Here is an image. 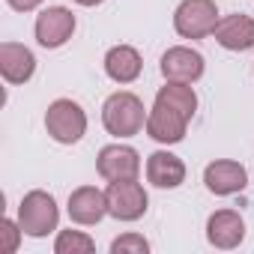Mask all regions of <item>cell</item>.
Segmentation results:
<instances>
[{"instance_id":"9a60e30c","label":"cell","mask_w":254,"mask_h":254,"mask_svg":"<svg viewBox=\"0 0 254 254\" xmlns=\"http://www.w3.org/2000/svg\"><path fill=\"white\" fill-rule=\"evenodd\" d=\"M36 72V54L21 45V42H3L0 45V75H3L6 84L18 87L27 84Z\"/></svg>"},{"instance_id":"ac0fdd59","label":"cell","mask_w":254,"mask_h":254,"mask_svg":"<svg viewBox=\"0 0 254 254\" xmlns=\"http://www.w3.org/2000/svg\"><path fill=\"white\" fill-rule=\"evenodd\" d=\"M96 251V239L84 230H57L54 236V254H90Z\"/></svg>"},{"instance_id":"9c48e42d","label":"cell","mask_w":254,"mask_h":254,"mask_svg":"<svg viewBox=\"0 0 254 254\" xmlns=\"http://www.w3.org/2000/svg\"><path fill=\"white\" fill-rule=\"evenodd\" d=\"M162 78L165 81H183V84H197L206 72V60L200 51L189 48V45H174L162 54L159 60Z\"/></svg>"},{"instance_id":"277c9868","label":"cell","mask_w":254,"mask_h":254,"mask_svg":"<svg viewBox=\"0 0 254 254\" xmlns=\"http://www.w3.org/2000/svg\"><path fill=\"white\" fill-rule=\"evenodd\" d=\"M105 194H108V215L117 218V221H126V224L144 218L147 209H150V194L138 180L108 183Z\"/></svg>"},{"instance_id":"ffe728a7","label":"cell","mask_w":254,"mask_h":254,"mask_svg":"<svg viewBox=\"0 0 254 254\" xmlns=\"http://www.w3.org/2000/svg\"><path fill=\"white\" fill-rule=\"evenodd\" d=\"M147 251H150V242L135 230L123 233L111 242V254H147Z\"/></svg>"},{"instance_id":"e0dca14e","label":"cell","mask_w":254,"mask_h":254,"mask_svg":"<svg viewBox=\"0 0 254 254\" xmlns=\"http://www.w3.org/2000/svg\"><path fill=\"white\" fill-rule=\"evenodd\" d=\"M156 102L177 108L189 120H194V114H197V93L191 84H183V81H165V87H159V93H156Z\"/></svg>"},{"instance_id":"8fae6325","label":"cell","mask_w":254,"mask_h":254,"mask_svg":"<svg viewBox=\"0 0 254 254\" xmlns=\"http://www.w3.org/2000/svg\"><path fill=\"white\" fill-rule=\"evenodd\" d=\"M66 212H69L72 224H81V227L99 224V221L108 215V194H105V189L78 186V189L69 194V200H66Z\"/></svg>"},{"instance_id":"30bf717a","label":"cell","mask_w":254,"mask_h":254,"mask_svg":"<svg viewBox=\"0 0 254 254\" xmlns=\"http://www.w3.org/2000/svg\"><path fill=\"white\" fill-rule=\"evenodd\" d=\"M203 186L215 197H230V194L245 191L248 171L239 162H233V159H215V162H209L203 168Z\"/></svg>"},{"instance_id":"4fadbf2b","label":"cell","mask_w":254,"mask_h":254,"mask_svg":"<svg viewBox=\"0 0 254 254\" xmlns=\"http://www.w3.org/2000/svg\"><path fill=\"white\" fill-rule=\"evenodd\" d=\"M215 42L224 48V51H251L254 48V18L251 15H242V12H233V15H221L215 30H212Z\"/></svg>"},{"instance_id":"ba28073f","label":"cell","mask_w":254,"mask_h":254,"mask_svg":"<svg viewBox=\"0 0 254 254\" xmlns=\"http://www.w3.org/2000/svg\"><path fill=\"white\" fill-rule=\"evenodd\" d=\"M189 117L180 114L177 108L165 105V102H153L150 114H147V126H144V132L156 141V144H165V147H174L186 138L189 132Z\"/></svg>"},{"instance_id":"8992f818","label":"cell","mask_w":254,"mask_h":254,"mask_svg":"<svg viewBox=\"0 0 254 254\" xmlns=\"http://www.w3.org/2000/svg\"><path fill=\"white\" fill-rule=\"evenodd\" d=\"M75 12L66 9V6H45L39 9L36 15V24H33V36L42 48L54 51V48H63L72 36H75Z\"/></svg>"},{"instance_id":"52a82bcc","label":"cell","mask_w":254,"mask_h":254,"mask_svg":"<svg viewBox=\"0 0 254 254\" xmlns=\"http://www.w3.org/2000/svg\"><path fill=\"white\" fill-rule=\"evenodd\" d=\"M96 171L105 183L117 180H138L141 174V153L129 144H108L96 156Z\"/></svg>"},{"instance_id":"d6986e66","label":"cell","mask_w":254,"mask_h":254,"mask_svg":"<svg viewBox=\"0 0 254 254\" xmlns=\"http://www.w3.org/2000/svg\"><path fill=\"white\" fill-rule=\"evenodd\" d=\"M21 236H24V230H21L18 218H9V215L0 218V254H15L21 245Z\"/></svg>"},{"instance_id":"603a6c76","label":"cell","mask_w":254,"mask_h":254,"mask_svg":"<svg viewBox=\"0 0 254 254\" xmlns=\"http://www.w3.org/2000/svg\"><path fill=\"white\" fill-rule=\"evenodd\" d=\"M251 75H254V66H251Z\"/></svg>"},{"instance_id":"5bb4252c","label":"cell","mask_w":254,"mask_h":254,"mask_svg":"<svg viewBox=\"0 0 254 254\" xmlns=\"http://www.w3.org/2000/svg\"><path fill=\"white\" fill-rule=\"evenodd\" d=\"M144 174H147V183L156 189H180L186 183V162L171 150H156L147 156Z\"/></svg>"},{"instance_id":"7c38bea8","label":"cell","mask_w":254,"mask_h":254,"mask_svg":"<svg viewBox=\"0 0 254 254\" xmlns=\"http://www.w3.org/2000/svg\"><path fill=\"white\" fill-rule=\"evenodd\" d=\"M242 239H245V218L236 209H215L206 218V242L212 248L230 251L239 248Z\"/></svg>"},{"instance_id":"7a4b0ae2","label":"cell","mask_w":254,"mask_h":254,"mask_svg":"<svg viewBox=\"0 0 254 254\" xmlns=\"http://www.w3.org/2000/svg\"><path fill=\"white\" fill-rule=\"evenodd\" d=\"M18 224L24 230V236L33 239H45L48 233H54L60 227V206L54 200V194L33 189L21 197L18 203Z\"/></svg>"},{"instance_id":"44dd1931","label":"cell","mask_w":254,"mask_h":254,"mask_svg":"<svg viewBox=\"0 0 254 254\" xmlns=\"http://www.w3.org/2000/svg\"><path fill=\"white\" fill-rule=\"evenodd\" d=\"M6 3L15 9V12H33L42 6V0H6Z\"/></svg>"},{"instance_id":"7402d4cb","label":"cell","mask_w":254,"mask_h":254,"mask_svg":"<svg viewBox=\"0 0 254 254\" xmlns=\"http://www.w3.org/2000/svg\"><path fill=\"white\" fill-rule=\"evenodd\" d=\"M78 6H99V3H105V0H75Z\"/></svg>"},{"instance_id":"5b68a950","label":"cell","mask_w":254,"mask_h":254,"mask_svg":"<svg viewBox=\"0 0 254 254\" xmlns=\"http://www.w3.org/2000/svg\"><path fill=\"white\" fill-rule=\"evenodd\" d=\"M218 18L215 0H183L174 9V30L183 39H206L212 36Z\"/></svg>"},{"instance_id":"6da1fadb","label":"cell","mask_w":254,"mask_h":254,"mask_svg":"<svg viewBox=\"0 0 254 254\" xmlns=\"http://www.w3.org/2000/svg\"><path fill=\"white\" fill-rule=\"evenodd\" d=\"M147 108L141 102V96H135L132 90H117L105 99L102 105V126L105 132L114 138H135L144 132L147 126Z\"/></svg>"},{"instance_id":"2e32d148","label":"cell","mask_w":254,"mask_h":254,"mask_svg":"<svg viewBox=\"0 0 254 254\" xmlns=\"http://www.w3.org/2000/svg\"><path fill=\"white\" fill-rule=\"evenodd\" d=\"M102 66H105V75L114 84H135L141 78V72H144L141 51L132 48V45H114V48H108Z\"/></svg>"},{"instance_id":"3957f363","label":"cell","mask_w":254,"mask_h":254,"mask_svg":"<svg viewBox=\"0 0 254 254\" xmlns=\"http://www.w3.org/2000/svg\"><path fill=\"white\" fill-rule=\"evenodd\" d=\"M45 132L63 147L78 144L87 135V111L75 99H54L45 111Z\"/></svg>"}]
</instances>
